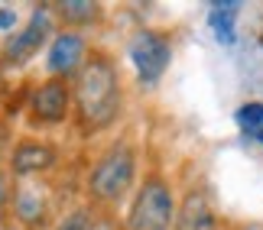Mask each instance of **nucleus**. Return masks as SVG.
Returning a JSON list of instances; mask_svg holds the SVG:
<instances>
[{
    "mask_svg": "<svg viewBox=\"0 0 263 230\" xmlns=\"http://www.w3.org/2000/svg\"><path fill=\"white\" fill-rule=\"evenodd\" d=\"M75 97H78V111H82L85 123L107 127L120 107V85H117L114 65L104 62V58L85 62L75 78Z\"/></svg>",
    "mask_w": 263,
    "mask_h": 230,
    "instance_id": "nucleus-1",
    "label": "nucleus"
},
{
    "mask_svg": "<svg viewBox=\"0 0 263 230\" xmlns=\"http://www.w3.org/2000/svg\"><path fill=\"white\" fill-rule=\"evenodd\" d=\"M176 204H173V192L166 182L149 178L140 188L134 207L127 214V230H169L176 221Z\"/></svg>",
    "mask_w": 263,
    "mask_h": 230,
    "instance_id": "nucleus-2",
    "label": "nucleus"
},
{
    "mask_svg": "<svg viewBox=\"0 0 263 230\" xmlns=\"http://www.w3.org/2000/svg\"><path fill=\"white\" fill-rule=\"evenodd\" d=\"M134 182V153L127 146H114L101 156L91 172V192L101 201H120Z\"/></svg>",
    "mask_w": 263,
    "mask_h": 230,
    "instance_id": "nucleus-3",
    "label": "nucleus"
},
{
    "mask_svg": "<svg viewBox=\"0 0 263 230\" xmlns=\"http://www.w3.org/2000/svg\"><path fill=\"white\" fill-rule=\"evenodd\" d=\"M169 55H173L169 52V43L156 33H140L134 43H130V58H134L137 72L146 85L159 81V75H163L166 65H169Z\"/></svg>",
    "mask_w": 263,
    "mask_h": 230,
    "instance_id": "nucleus-4",
    "label": "nucleus"
},
{
    "mask_svg": "<svg viewBox=\"0 0 263 230\" xmlns=\"http://www.w3.org/2000/svg\"><path fill=\"white\" fill-rule=\"evenodd\" d=\"M46 36H49V13H46V10H36L33 19H29V26L23 29V33H16L13 39H10L7 55L13 58V62H26V58L33 55L39 46H43Z\"/></svg>",
    "mask_w": 263,
    "mask_h": 230,
    "instance_id": "nucleus-5",
    "label": "nucleus"
},
{
    "mask_svg": "<svg viewBox=\"0 0 263 230\" xmlns=\"http://www.w3.org/2000/svg\"><path fill=\"white\" fill-rule=\"evenodd\" d=\"M176 230H218L215 211H211L208 198L201 192L185 195V201L179 207V217H176Z\"/></svg>",
    "mask_w": 263,
    "mask_h": 230,
    "instance_id": "nucleus-6",
    "label": "nucleus"
},
{
    "mask_svg": "<svg viewBox=\"0 0 263 230\" xmlns=\"http://www.w3.org/2000/svg\"><path fill=\"white\" fill-rule=\"evenodd\" d=\"M33 111L43 120H49V123L62 120L65 111H68V88H65V81H55V78L46 81L36 91V97H33Z\"/></svg>",
    "mask_w": 263,
    "mask_h": 230,
    "instance_id": "nucleus-7",
    "label": "nucleus"
},
{
    "mask_svg": "<svg viewBox=\"0 0 263 230\" xmlns=\"http://www.w3.org/2000/svg\"><path fill=\"white\" fill-rule=\"evenodd\" d=\"M82 52H85V43L78 39L75 33H62L55 36L52 49H49V68H52L55 75H68L75 72L78 62H82Z\"/></svg>",
    "mask_w": 263,
    "mask_h": 230,
    "instance_id": "nucleus-8",
    "label": "nucleus"
},
{
    "mask_svg": "<svg viewBox=\"0 0 263 230\" xmlns=\"http://www.w3.org/2000/svg\"><path fill=\"white\" fill-rule=\"evenodd\" d=\"M52 162H55V153L49 146H39V143H23L13 153V172L16 175L39 172V169H49Z\"/></svg>",
    "mask_w": 263,
    "mask_h": 230,
    "instance_id": "nucleus-9",
    "label": "nucleus"
},
{
    "mask_svg": "<svg viewBox=\"0 0 263 230\" xmlns=\"http://www.w3.org/2000/svg\"><path fill=\"white\" fill-rule=\"evenodd\" d=\"M240 4L237 0H228V4H211V13H208V23L215 29L218 43H234V16H237Z\"/></svg>",
    "mask_w": 263,
    "mask_h": 230,
    "instance_id": "nucleus-10",
    "label": "nucleus"
},
{
    "mask_svg": "<svg viewBox=\"0 0 263 230\" xmlns=\"http://www.w3.org/2000/svg\"><path fill=\"white\" fill-rule=\"evenodd\" d=\"M16 211H20V217H23L26 224L43 221V201H39V195L29 192V188H23V192L16 195Z\"/></svg>",
    "mask_w": 263,
    "mask_h": 230,
    "instance_id": "nucleus-11",
    "label": "nucleus"
},
{
    "mask_svg": "<svg viewBox=\"0 0 263 230\" xmlns=\"http://www.w3.org/2000/svg\"><path fill=\"white\" fill-rule=\"evenodd\" d=\"M237 123H240V127H247V130H254V133H257V130L263 127V104H260V101H250V104H244V107L237 111Z\"/></svg>",
    "mask_w": 263,
    "mask_h": 230,
    "instance_id": "nucleus-12",
    "label": "nucleus"
},
{
    "mask_svg": "<svg viewBox=\"0 0 263 230\" xmlns=\"http://www.w3.org/2000/svg\"><path fill=\"white\" fill-rule=\"evenodd\" d=\"M62 13H65V19H91L95 16V4L91 0H65Z\"/></svg>",
    "mask_w": 263,
    "mask_h": 230,
    "instance_id": "nucleus-13",
    "label": "nucleus"
},
{
    "mask_svg": "<svg viewBox=\"0 0 263 230\" xmlns=\"http://www.w3.org/2000/svg\"><path fill=\"white\" fill-rule=\"evenodd\" d=\"M91 227H95L91 211H72L62 224H59V230H91Z\"/></svg>",
    "mask_w": 263,
    "mask_h": 230,
    "instance_id": "nucleus-14",
    "label": "nucleus"
},
{
    "mask_svg": "<svg viewBox=\"0 0 263 230\" xmlns=\"http://www.w3.org/2000/svg\"><path fill=\"white\" fill-rule=\"evenodd\" d=\"M0 29H13V13L0 10Z\"/></svg>",
    "mask_w": 263,
    "mask_h": 230,
    "instance_id": "nucleus-15",
    "label": "nucleus"
},
{
    "mask_svg": "<svg viewBox=\"0 0 263 230\" xmlns=\"http://www.w3.org/2000/svg\"><path fill=\"white\" fill-rule=\"evenodd\" d=\"M4 198H7V188H4V178H0V204H4Z\"/></svg>",
    "mask_w": 263,
    "mask_h": 230,
    "instance_id": "nucleus-16",
    "label": "nucleus"
},
{
    "mask_svg": "<svg viewBox=\"0 0 263 230\" xmlns=\"http://www.w3.org/2000/svg\"><path fill=\"white\" fill-rule=\"evenodd\" d=\"M254 136H257V139H260V143H263V130H257V133H254Z\"/></svg>",
    "mask_w": 263,
    "mask_h": 230,
    "instance_id": "nucleus-17",
    "label": "nucleus"
},
{
    "mask_svg": "<svg viewBox=\"0 0 263 230\" xmlns=\"http://www.w3.org/2000/svg\"><path fill=\"white\" fill-rule=\"evenodd\" d=\"M247 230H260V227H247Z\"/></svg>",
    "mask_w": 263,
    "mask_h": 230,
    "instance_id": "nucleus-18",
    "label": "nucleus"
}]
</instances>
